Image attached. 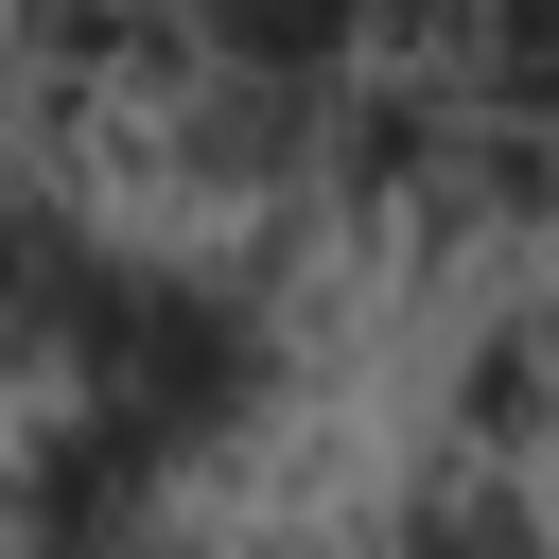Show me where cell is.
Here are the masks:
<instances>
[{"mask_svg":"<svg viewBox=\"0 0 559 559\" xmlns=\"http://www.w3.org/2000/svg\"><path fill=\"white\" fill-rule=\"evenodd\" d=\"M70 367H87V419L140 472H175V454H210L262 402V314L210 297V280H157V262H105V314H87Z\"/></svg>","mask_w":559,"mask_h":559,"instance_id":"cell-1","label":"cell"},{"mask_svg":"<svg viewBox=\"0 0 559 559\" xmlns=\"http://www.w3.org/2000/svg\"><path fill=\"white\" fill-rule=\"evenodd\" d=\"M175 140L210 192H314L332 175V87H280V70H175Z\"/></svg>","mask_w":559,"mask_h":559,"instance_id":"cell-2","label":"cell"},{"mask_svg":"<svg viewBox=\"0 0 559 559\" xmlns=\"http://www.w3.org/2000/svg\"><path fill=\"white\" fill-rule=\"evenodd\" d=\"M87 314H105V245H87L35 175H0V367H70Z\"/></svg>","mask_w":559,"mask_h":559,"instance_id":"cell-3","label":"cell"},{"mask_svg":"<svg viewBox=\"0 0 559 559\" xmlns=\"http://www.w3.org/2000/svg\"><path fill=\"white\" fill-rule=\"evenodd\" d=\"M210 70H280V87H349V52H367V0H192L175 17Z\"/></svg>","mask_w":559,"mask_h":559,"instance_id":"cell-4","label":"cell"}]
</instances>
